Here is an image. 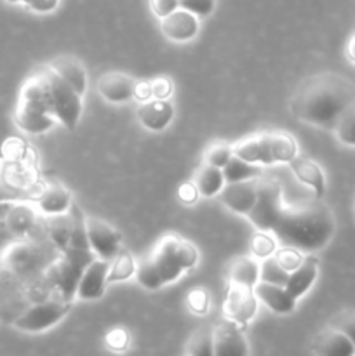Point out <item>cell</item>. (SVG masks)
<instances>
[{
  "mask_svg": "<svg viewBox=\"0 0 355 356\" xmlns=\"http://www.w3.org/2000/svg\"><path fill=\"white\" fill-rule=\"evenodd\" d=\"M152 86V97H159V99H167L173 90V86H171L169 80L166 76H160V79H155L150 82Z\"/></svg>",
  "mask_w": 355,
  "mask_h": 356,
  "instance_id": "cell-43",
  "label": "cell"
},
{
  "mask_svg": "<svg viewBox=\"0 0 355 356\" xmlns=\"http://www.w3.org/2000/svg\"><path fill=\"white\" fill-rule=\"evenodd\" d=\"M6 225L14 240L23 238L35 225V211L26 204H10L6 214Z\"/></svg>",
  "mask_w": 355,
  "mask_h": 356,
  "instance_id": "cell-24",
  "label": "cell"
},
{
  "mask_svg": "<svg viewBox=\"0 0 355 356\" xmlns=\"http://www.w3.org/2000/svg\"><path fill=\"white\" fill-rule=\"evenodd\" d=\"M173 117L174 108L169 99L152 97V99L143 101L141 106L138 108V118L141 122V125L153 132L164 131L171 124Z\"/></svg>",
  "mask_w": 355,
  "mask_h": 356,
  "instance_id": "cell-15",
  "label": "cell"
},
{
  "mask_svg": "<svg viewBox=\"0 0 355 356\" xmlns=\"http://www.w3.org/2000/svg\"><path fill=\"white\" fill-rule=\"evenodd\" d=\"M97 92L108 103H127L134 97L136 80L124 73H104L97 80Z\"/></svg>",
  "mask_w": 355,
  "mask_h": 356,
  "instance_id": "cell-12",
  "label": "cell"
},
{
  "mask_svg": "<svg viewBox=\"0 0 355 356\" xmlns=\"http://www.w3.org/2000/svg\"><path fill=\"white\" fill-rule=\"evenodd\" d=\"M254 296L258 301L263 302L268 309L277 315H289L296 309V299L287 292L284 285L268 284V282H258L253 287Z\"/></svg>",
  "mask_w": 355,
  "mask_h": 356,
  "instance_id": "cell-14",
  "label": "cell"
},
{
  "mask_svg": "<svg viewBox=\"0 0 355 356\" xmlns=\"http://www.w3.org/2000/svg\"><path fill=\"white\" fill-rule=\"evenodd\" d=\"M317 275H319V261H317L315 256L308 254L306 257H303L301 263H299L294 270L289 271L287 282H285L284 287L287 289L289 294L298 301V299L303 298V296L312 289V285L315 284Z\"/></svg>",
  "mask_w": 355,
  "mask_h": 356,
  "instance_id": "cell-17",
  "label": "cell"
},
{
  "mask_svg": "<svg viewBox=\"0 0 355 356\" xmlns=\"http://www.w3.org/2000/svg\"><path fill=\"white\" fill-rule=\"evenodd\" d=\"M285 205L282 202V188L274 179L258 177V197L247 219L258 232H271L281 219Z\"/></svg>",
  "mask_w": 355,
  "mask_h": 356,
  "instance_id": "cell-4",
  "label": "cell"
},
{
  "mask_svg": "<svg viewBox=\"0 0 355 356\" xmlns=\"http://www.w3.org/2000/svg\"><path fill=\"white\" fill-rule=\"evenodd\" d=\"M54 120V115L35 110V108L21 106V104H17L16 111H14V122H16V125L23 132H28V134H44L49 129H52Z\"/></svg>",
  "mask_w": 355,
  "mask_h": 356,
  "instance_id": "cell-22",
  "label": "cell"
},
{
  "mask_svg": "<svg viewBox=\"0 0 355 356\" xmlns=\"http://www.w3.org/2000/svg\"><path fill=\"white\" fill-rule=\"evenodd\" d=\"M251 247H253L254 256L260 257V259H265V257L271 256L275 252V242L267 235V232H260L253 236V242H251Z\"/></svg>",
  "mask_w": 355,
  "mask_h": 356,
  "instance_id": "cell-38",
  "label": "cell"
},
{
  "mask_svg": "<svg viewBox=\"0 0 355 356\" xmlns=\"http://www.w3.org/2000/svg\"><path fill=\"white\" fill-rule=\"evenodd\" d=\"M150 6H152L153 14L157 17H166L171 13L180 9V0H150Z\"/></svg>",
  "mask_w": 355,
  "mask_h": 356,
  "instance_id": "cell-42",
  "label": "cell"
},
{
  "mask_svg": "<svg viewBox=\"0 0 355 356\" xmlns=\"http://www.w3.org/2000/svg\"><path fill=\"white\" fill-rule=\"evenodd\" d=\"M194 184L195 188H197L198 195H202V197H216L226 184L225 176H223V169L204 163V165L195 172Z\"/></svg>",
  "mask_w": 355,
  "mask_h": 356,
  "instance_id": "cell-25",
  "label": "cell"
},
{
  "mask_svg": "<svg viewBox=\"0 0 355 356\" xmlns=\"http://www.w3.org/2000/svg\"><path fill=\"white\" fill-rule=\"evenodd\" d=\"M180 7L197 17H207L214 10L216 0H180Z\"/></svg>",
  "mask_w": 355,
  "mask_h": 356,
  "instance_id": "cell-37",
  "label": "cell"
},
{
  "mask_svg": "<svg viewBox=\"0 0 355 356\" xmlns=\"http://www.w3.org/2000/svg\"><path fill=\"white\" fill-rule=\"evenodd\" d=\"M352 101H355V83L340 73L324 72L299 83L289 99V110L303 124L333 131Z\"/></svg>",
  "mask_w": 355,
  "mask_h": 356,
  "instance_id": "cell-1",
  "label": "cell"
},
{
  "mask_svg": "<svg viewBox=\"0 0 355 356\" xmlns=\"http://www.w3.org/2000/svg\"><path fill=\"white\" fill-rule=\"evenodd\" d=\"M187 353L195 356L214 355V350H212V330H197V332L190 337V341H188Z\"/></svg>",
  "mask_w": 355,
  "mask_h": 356,
  "instance_id": "cell-35",
  "label": "cell"
},
{
  "mask_svg": "<svg viewBox=\"0 0 355 356\" xmlns=\"http://www.w3.org/2000/svg\"><path fill=\"white\" fill-rule=\"evenodd\" d=\"M108 270H110V261L94 257L80 277L75 298L82 301H96L103 298L108 284Z\"/></svg>",
  "mask_w": 355,
  "mask_h": 356,
  "instance_id": "cell-10",
  "label": "cell"
},
{
  "mask_svg": "<svg viewBox=\"0 0 355 356\" xmlns=\"http://www.w3.org/2000/svg\"><path fill=\"white\" fill-rule=\"evenodd\" d=\"M171 243H173V250H174V256L178 257L180 264L183 266V270H191L195 268V264L198 263V250L197 247L194 245L191 242L188 240L180 238V236H174L171 235Z\"/></svg>",
  "mask_w": 355,
  "mask_h": 356,
  "instance_id": "cell-32",
  "label": "cell"
},
{
  "mask_svg": "<svg viewBox=\"0 0 355 356\" xmlns=\"http://www.w3.org/2000/svg\"><path fill=\"white\" fill-rule=\"evenodd\" d=\"M333 132L341 145L355 148V101H352L345 108V111L340 115L336 125H334Z\"/></svg>",
  "mask_w": 355,
  "mask_h": 356,
  "instance_id": "cell-29",
  "label": "cell"
},
{
  "mask_svg": "<svg viewBox=\"0 0 355 356\" xmlns=\"http://www.w3.org/2000/svg\"><path fill=\"white\" fill-rule=\"evenodd\" d=\"M160 21H162L160 28L169 40L188 42L197 37L198 33V17L181 7Z\"/></svg>",
  "mask_w": 355,
  "mask_h": 356,
  "instance_id": "cell-13",
  "label": "cell"
},
{
  "mask_svg": "<svg viewBox=\"0 0 355 356\" xmlns=\"http://www.w3.org/2000/svg\"><path fill=\"white\" fill-rule=\"evenodd\" d=\"M136 278H138L139 285L145 289H148V291H159L160 287H164V280L162 277L159 275V271H157L155 264L152 263V259L150 257H145V259L139 261L138 264H136Z\"/></svg>",
  "mask_w": 355,
  "mask_h": 356,
  "instance_id": "cell-31",
  "label": "cell"
},
{
  "mask_svg": "<svg viewBox=\"0 0 355 356\" xmlns=\"http://www.w3.org/2000/svg\"><path fill=\"white\" fill-rule=\"evenodd\" d=\"M287 163L291 165L292 172L296 174L298 181H301L303 184L312 188L315 191V197H324V193H326V177H324V172L319 167V163L298 155L292 160H289Z\"/></svg>",
  "mask_w": 355,
  "mask_h": 356,
  "instance_id": "cell-21",
  "label": "cell"
},
{
  "mask_svg": "<svg viewBox=\"0 0 355 356\" xmlns=\"http://www.w3.org/2000/svg\"><path fill=\"white\" fill-rule=\"evenodd\" d=\"M265 152H267L268 165L277 162H289L298 155V145L291 134L282 131L261 132Z\"/></svg>",
  "mask_w": 355,
  "mask_h": 356,
  "instance_id": "cell-20",
  "label": "cell"
},
{
  "mask_svg": "<svg viewBox=\"0 0 355 356\" xmlns=\"http://www.w3.org/2000/svg\"><path fill=\"white\" fill-rule=\"evenodd\" d=\"M7 3H24L26 7H30L35 13H52V10L58 7L59 0H6Z\"/></svg>",
  "mask_w": 355,
  "mask_h": 356,
  "instance_id": "cell-40",
  "label": "cell"
},
{
  "mask_svg": "<svg viewBox=\"0 0 355 356\" xmlns=\"http://www.w3.org/2000/svg\"><path fill=\"white\" fill-rule=\"evenodd\" d=\"M45 80L49 83V94H51V106L56 120L61 122L65 127L75 129L82 115V96L73 90L72 86L65 82L52 68L45 66L42 68Z\"/></svg>",
  "mask_w": 355,
  "mask_h": 356,
  "instance_id": "cell-3",
  "label": "cell"
},
{
  "mask_svg": "<svg viewBox=\"0 0 355 356\" xmlns=\"http://www.w3.org/2000/svg\"><path fill=\"white\" fill-rule=\"evenodd\" d=\"M223 176H225L226 183L256 179V177L261 176V165L260 163L246 162V160L233 155L232 160L223 167Z\"/></svg>",
  "mask_w": 355,
  "mask_h": 356,
  "instance_id": "cell-28",
  "label": "cell"
},
{
  "mask_svg": "<svg viewBox=\"0 0 355 356\" xmlns=\"http://www.w3.org/2000/svg\"><path fill=\"white\" fill-rule=\"evenodd\" d=\"M258 308V298L254 296L253 287L239 284H230L228 292H226L225 306L223 312L225 316L232 322L244 325V323L251 322L256 315Z\"/></svg>",
  "mask_w": 355,
  "mask_h": 356,
  "instance_id": "cell-8",
  "label": "cell"
},
{
  "mask_svg": "<svg viewBox=\"0 0 355 356\" xmlns=\"http://www.w3.org/2000/svg\"><path fill=\"white\" fill-rule=\"evenodd\" d=\"M106 341H108V346L113 348V350H125V346H127L129 343V337L124 329H115L108 334Z\"/></svg>",
  "mask_w": 355,
  "mask_h": 356,
  "instance_id": "cell-44",
  "label": "cell"
},
{
  "mask_svg": "<svg viewBox=\"0 0 355 356\" xmlns=\"http://www.w3.org/2000/svg\"><path fill=\"white\" fill-rule=\"evenodd\" d=\"M233 156V146L228 145L225 141H218L212 143L204 153V163H209V165H214L223 169L226 163L232 160Z\"/></svg>",
  "mask_w": 355,
  "mask_h": 356,
  "instance_id": "cell-34",
  "label": "cell"
},
{
  "mask_svg": "<svg viewBox=\"0 0 355 356\" xmlns=\"http://www.w3.org/2000/svg\"><path fill=\"white\" fill-rule=\"evenodd\" d=\"M136 273V263L127 250L120 249L117 256L110 261V270H108V284L111 282L129 280Z\"/></svg>",
  "mask_w": 355,
  "mask_h": 356,
  "instance_id": "cell-30",
  "label": "cell"
},
{
  "mask_svg": "<svg viewBox=\"0 0 355 356\" xmlns=\"http://www.w3.org/2000/svg\"><path fill=\"white\" fill-rule=\"evenodd\" d=\"M152 263L155 264L157 271L159 275L162 277L164 284H171V282L178 280V278L183 275V266L180 264L178 257L174 256V250H173V243H171V235L164 236L157 247L153 249L152 256H150Z\"/></svg>",
  "mask_w": 355,
  "mask_h": 356,
  "instance_id": "cell-19",
  "label": "cell"
},
{
  "mask_svg": "<svg viewBox=\"0 0 355 356\" xmlns=\"http://www.w3.org/2000/svg\"><path fill=\"white\" fill-rule=\"evenodd\" d=\"M188 305H190V309L194 313H197V315H204L209 308L207 294H205L204 291H200V289L190 292V296H188Z\"/></svg>",
  "mask_w": 355,
  "mask_h": 356,
  "instance_id": "cell-41",
  "label": "cell"
},
{
  "mask_svg": "<svg viewBox=\"0 0 355 356\" xmlns=\"http://www.w3.org/2000/svg\"><path fill=\"white\" fill-rule=\"evenodd\" d=\"M134 97L139 101H146L152 97V86L150 82H136Z\"/></svg>",
  "mask_w": 355,
  "mask_h": 356,
  "instance_id": "cell-46",
  "label": "cell"
},
{
  "mask_svg": "<svg viewBox=\"0 0 355 356\" xmlns=\"http://www.w3.org/2000/svg\"><path fill=\"white\" fill-rule=\"evenodd\" d=\"M84 222H86L87 242H89L94 256L104 261L113 259L118 250L122 249V238L117 229L103 219L94 218V216H87Z\"/></svg>",
  "mask_w": 355,
  "mask_h": 356,
  "instance_id": "cell-7",
  "label": "cell"
},
{
  "mask_svg": "<svg viewBox=\"0 0 355 356\" xmlns=\"http://www.w3.org/2000/svg\"><path fill=\"white\" fill-rule=\"evenodd\" d=\"M49 68L54 70L63 80H65L68 86L73 87L77 94L84 96L87 90V73L84 68L82 61L77 59L75 56L61 54L56 56L51 63H49Z\"/></svg>",
  "mask_w": 355,
  "mask_h": 356,
  "instance_id": "cell-18",
  "label": "cell"
},
{
  "mask_svg": "<svg viewBox=\"0 0 355 356\" xmlns=\"http://www.w3.org/2000/svg\"><path fill=\"white\" fill-rule=\"evenodd\" d=\"M258 197V177L249 181H237V183H226L219 191L223 205L232 212L246 216L253 209Z\"/></svg>",
  "mask_w": 355,
  "mask_h": 356,
  "instance_id": "cell-11",
  "label": "cell"
},
{
  "mask_svg": "<svg viewBox=\"0 0 355 356\" xmlns=\"http://www.w3.org/2000/svg\"><path fill=\"white\" fill-rule=\"evenodd\" d=\"M197 195H198V191H197V188H195V184L188 183V184H183V186L180 188V198L184 202V204H191V202H195Z\"/></svg>",
  "mask_w": 355,
  "mask_h": 356,
  "instance_id": "cell-45",
  "label": "cell"
},
{
  "mask_svg": "<svg viewBox=\"0 0 355 356\" xmlns=\"http://www.w3.org/2000/svg\"><path fill=\"white\" fill-rule=\"evenodd\" d=\"M336 229L333 211L315 197L299 205L285 207L271 233L284 247L313 254L331 242Z\"/></svg>",
  "mask_w": 355,
  "mask_h": 356,
  "instance_id": "cell-2",
  "label": "cell"
},
{
  "mask_svg": "<svg viewBox=\"0 0 355 356\" xmlns=\"http://www.w3.org/2000/svg\"><path fill=\"white\" fill-rule=\"evenodd\" d=\"M37 204L42 214H63V212H68V209L72 207V197H70V191L65 186L52 183L38 197Z\"/></svg>",
  "mask_w": 355,
  "mask_h": 356,
  "instance_id": "cell-23",
  "label": "cell"
},
{
  "mask_svg": "<svg viewBox=\"0 0 355 356\" xmlns=\"http://www.w3.org/2000/svg\"><path fill=\"white\" fill-rule=\"evenodd\" d=\"M354 209H355V205H354Z\"/></svg>",
  "mask_w": 355,
  "mask_h": 356,
  "instance_id": "cell-48",
  "label": "cell"
},
{
  "mask_svg": "<svg viewBox=\"0 0 355 356\" xmlns=\"http://www.w3.org/2000/svg\"><path fill=\"white\" fill-rule=\"evenodd\" d=\"M329 325L338 329L340 332H343L355 346V312L348 309V312L338 313V315L331 320Z\"/></svg>",
  "mask_w": 355,
  "mask_h": 356,
  "instance_id": "cell-36",
  "label": "cell"
},
{
  "mask_svg": "<svg viewBox=\"0 0 355 356\" xmlns=\"http://www.w3.org/2000/svg\"><path fill=\"white\" fill-rule=\"evenodd\" d=\"M275 257H277L278 263H281L282 266H284L287 271L294 270V268L298 266V264L301 263V259H303L301 252H299V250H296V249H291V247H284L282 250L275 252Z\"/></svg>",
  "mask_w": 355,
  "mask_h": 356,
  "instance_id": "cell-39",
  "label": "cell"
},
{
  "mask_svg": "<svg viewBox=\"0 0 355 356\" xmlns=\"http://www.w3.org/2000/svg\"><path fill=\"white\" fill-rule=\"evenodd\" d=\"M73 226H75L73 214H68V212L47 216V219H45V228H47L49 236L61 250H66L70 240H72Z\"/></svg>",
  "mask_w": 355,
  "mask_h": 356,
  "instance_id": "cell-26",
  "label": "cell"
},
{
  "mask_svg": "<svg viewBox=\"0 0 355 356\" xmlns=\"http://www.w3.org/2000/svg\"><path fill=\"white\" fill-rule=\"evenodd\" d=\"M347 56H348V59H350L352 63H355V35L350 38V42H348Z\"/></svg>",
  "mask_w": 355,
  "mask_h": 356,
  "instance_id": "cell-47",
  "label": "cell"
},
{
  "mask_svg": "<svg viewBox=\"0 0 355 356\" xmlns=\"http://www.w3.org/2000/svg\"><path fill=\"white\" fill-rule=\"evenodd\" d=\"M63 261L58 264V284L61 289L63 301H72L75 298L77 285L84 270L94 259V252L90 247H68L63 250Z\"/></svg>",
  "mask_w": 355,
  "mask_h": 356,
  "instance_id": "cell-6",
  "label": "cell"
},
{
  "mask_svg": "<svg viewBox=\"0 0 355 356\" xmlns=\"http://www.w3.org/2000/svg\"><path fill=\"white\" fill-rule=\"evenodd\" d=\"M228 278L230 284L254 287L260 282V263L251 257H239L237 261H233Z\"/></svg>",
  "mask_w": 355,
  "mask_h": 356,
  "instance_id": "cell-27",
  "label": "cell"
},
{
  "mask_svg": "<svg viewBox=\"0 0 355 356\" xmlns=\"http://www.w3.org/2000/svg\"><path fill=\"white\" fill-rule=\"evenodd\" d=\"M212 350L216 356H244L249 353L239 323L226 318L212 329Z\"/></svg>",
  "mask_w": 355,
  "mask_h": 356,
  "instance_id": "cell-9",
  "label": "cell"
},
{
  "mask_svg": "<svg viewBox=\"0 0 355 356\" xmlns=\"http://www.w3.org/2000/svg\"><path fill=\"white\" fill-rule=\"evenodd\" d=\"M289 277V271L282 266L275 256H268L261 261L260 264V280L268 282V284L285 285Z\"/></svg>",
  "mask_w": 355,
  "mask_h": 356,
  "instance_id": "cell-33",
  "label": "cell"
},
{
  "mask_svg": "<svg viewBox=\"0 0 355 356\" xmlns=\"http://www.w3.org/2000/svg\"><path fill=\"white\" fill-rule=\"evenodd\" d=\"M70 312L68 301H44L33 305L28 308L26 312L21 313L16 320L13 322L14 329L21 330V332H44V330L51 329L56 323L61 322Z\"/></svg>",
  "mask_w": 355,
  "mask_h": 356,
  "instance_id": "cell-5",
  "label": "cell"
},
{
  "mask_svg": "<svg viewBox=\"0 0 355 356\" xmlns=\"http://www.w3.org/2000/svg\"><path fill=\"white\" fill-rule=\"evenodd\" d=\"M312 353L320 356H354L355 346L343 332L329 325L313 337Z\"/></svg>",
  "mask_w": 355,
  "mask_h": 356,
  "instance_id": "cell-16",
  "label": "cell"
}]
</instances>
